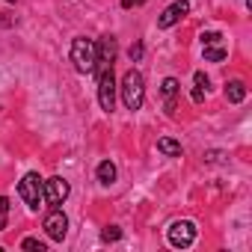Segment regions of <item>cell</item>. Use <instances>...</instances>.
Wrapping results in <instances>:
<instances>
[{
  "label": "cell",
  "mask_w": 252,
  "mask_h": 252,
  "mask_svg": "<svg viewBox=\"0 0 252 252\" xmlns=\"http://www.w3.org/2000/svg\"><path fill=\"white\" fill-rule=\"evenodd\" d=\"M119 92H122V104L128 110H140L143 101H146V80H143V74L137 68H128L125 77H122Z\"/></svg>",
  "instance_id": "cell-1"
},
{
  "label": "cell",
  "mask_w": 252,
  "mask_h": 252,
  "mask_svg": "<svg viewBox=\"0 0 252 252\" xmlns=\"http://www.w3.org/2000/svg\"><path fill=\"white\" fill-rule=\"evenodd\" d=\"M71 63H74V71L92 74L95 71V42L86 36H77L71 42Z\"/></svg>",
  "instance_id": "cell-2"
},
{
  "label": "cell",
  "mask_w": 252,
  "mask_h": 252,
  "mask_svg": "<svg viewBox=\"0 0 252 252\" xmlns=\"http://www.w3.org/2000/svg\"><path fill=\"white\" fill-rule=\"evenodd\" d=\"M18 196L24 199V205L30 211H39L42 208V202H45V181L39 178V172H27L18 181Z\"/></svg>",
  "instance_id": "cell-3"
},
{
  "label": "cell",
  "mask_w": 252,
  "mask_h": 252,
  "mask_svg": "<svg viewBox=\"0 0 252 252\" xmlns=\"http://www.w3.org/2000/svg\"><path fill=\"white\" fill-rule=\"evenodd\" d=\"M196 234H199V231H196V222H193V220H175V222L169 225V231H166L169 243H172V246H178V249L193 246Z\"/></svg>",
  "instance_id": "cell-4"
},
{
  "label": "cell",
  "mask_w": 252,
  "mask_h": 252,
  "mask_svg": "<svg viewBox=\"0 0 252 252\" xmlns=\"http://www.w3.org/2000/svg\"><path fill=\"white\" fill-rule=\"evenodd\" d=\"M116 54H119L116 36H101V39L95 42V71H107V68H113Z\"/></svg>",
  "instance_id": "cell-5"
},
{
  "label": "cell",
  "mask_w": 252,
  "mask_h": 252,
  "mask_svg": "<svg viewBox=\"0 0 252 252\" xmlns=\"http://www.w3.org/2000/svg\"><path fill=\"white\" fill-rule=\"evenodd\" d=\"M116 77H113V68H107V71H98V104H101V110L104 113H113V107H116Z\"/></svg>",
  "instance_id": "cell-6"
},
{
  "label": "cell",
  "mask_w": 252,
  "mask_h": 252,
  "mask_svg": "<svg viewBox=\"0 0 252 252\" xmlns=\"http://www.w3.org/2000/svg\"><path fill=\"white\" fill-rule=\"evenodd\" d=\"M42 228H45V234H48L51 240L63 243L65 234H68V217H65V211H63V208H51V214L45 217Z\"/></svg>",
  "instance_id": "cell-7"
},
{
  "label": "cell",
  "mask_w": 252,
  "mask_h": 252,
  "mask_svg": "<svg viewBox=\"0 0 252 252\" xmlns=\"http://www.w3.org/2000/svg\"><path fill=\"white\" fill-rule=\"evenodd\" d=\"M68 193H71V187H68V181H65L63 175H54V178L45 181V202H48L51 208H60V205L68 199Z\"/></svg>",
  "instance_id": "cell-8"
},
{
  "label": "cell",
  "mask_w": 252,
  "mask_h": 252,
  "mask_svg": "<svg viewBox=\"0 0 252 252\" xmlns=\"http://www.w3.org/2000/svg\"><path fill=\"white\" fill-rule=\"evenodd\" d=\"M187 12H190V0H175L172 6H166V9L158 15V27H160V30H169V27H175Z\"/></svg>",
  "instance_id": "cell-9"
},
{
  "label": "cell",
  "mask_w": 252,
  "mask_h": 252,
  "mask_svg": "<svg viewBox=\"0 0 252 252\" xmlns=\"http://www.w3.org/2000/svg\"><path fill=\"white\" fill-rule=\"evenodd\" d=\"M178 89H181V83H178L175 77H166V80L160 83V92H163V101H166V113L175 110V95H178Z\"/></svg>",
  "instance_id": "cell-10"
},
{
  "label": "cell",
  "mask_w": 252,
  "mask_h": 252,
  "mask_svg": "<svg viewBox=\"0 0 252 252\" xmlns=\"http://www.w3.org/2000/svg\"><path fill=\"white\" fill-rule=\"evenodd\" d=\"M116 163L113 160H101L98 163V169H95V178H98V184H104V187H110L113 181H116Z\"/></svg>",
  "instance_id": "cell-11"
},
{
  "label": "cell",
  "mask_w": 252,
  "mask_h": 252,
  "mask_svg": "<svg viewBox=\"0 0 252 252\" xmlns=\"http://www.w3.org/2000/svg\"><path fill=\"white\" fill-rule=\"evenodd\" d=\"M225 98H228V104H240L246 98V83L243 80H228L225 83Z\"/></svg>",
  "instance_id": "cell-12"
},
{
  "label": "cell",
  "mask_w": 252,
  "mask_h": 252,
  "mask_svg": "<svg viewBox=\"0 0 252 252\" xmlns=\"http://www.w3.org/2000/svg\"><path fill=\"white\" fill-rule=\"evenodd\" d=\"M158 152L166 155V158H181V155H184L181 143H175L172 137H160V140H158Z\"/></svg>",
  "instance_id": "cell-13"
},
{
  "label": "cell",
  "mask_w": 252,
  "mask_h": 252,
  "mask_svg": "<svg viewBox=\"0 0 252 252\" xmlns=\"http://www.w3.org/2000/svg\"><path fill=\"white\" fill-rule=\"evenodd\" d=\"M228 57L225 45H205V63H222Z\"/></svg>",
  "instance_id": "cell-14"
},
{
  "label": "cell",
  "mask_w": 252,
  "mask_h": 252,
  "mask_svg": "<svg viewBox=\"0 0 252 252\" xmlns=\"http://www.w3.org/2000/svg\"><path fill=\"white\" fill-rule=\"evenodd\" d=\"M21 249H30V252H45V249H48V243H45V240H39V237H24V240H21Z\"/></svg>",
  "instance_id": "cell-15"
},
{
  "label": "cell",
  "mask_w": 252,
  "mask_h": 252,
  "mask_svg": "<svg viewBox=\"0 0 252 252\" xmlns=\"http://www.w3.org/2000/svg\"><path fill=\"white\" fill-rule=\"evenodd\" d=\"M119 237H122V228H119V225H107V228L101 231V240H104V243H116Z\"/></svg>",
  "instance_id": "cell-16"
},
{
  "label": "cell",
  "mask_w": 252,
  "mask_h": 252,
  "mask_svg": "<svg viewBox=\"0 0 252 252\" xmlns=\"http://www.w3.org/2000/svg\"><path fill=\"white\" fill-rule=\"evenodd\" d=\"M202 45H222V33H217V30L202 33Z\"/></svg>",
  "instance_id": "cell-17"
},
{
  "label": "cell",
  "mask_w": 252,
  "mask_h": 252,
  "mask_svg": "<svg viewBox=\"0 0 252 252\" xmlns=\"http://www.w3.org/2000/svg\"><path fill=\"white\" fill-rule=\"evenodd\" d=\"M193 83H196V89H208V77H205L202 71H196V74H193Z\"/></svg>",
  "instance_id": "cell-18"
},
{
  "label": "cell",
  "mask_w": 252,
  "mask_h": 252,
  "mask_svg": "<svg viewBox=\"0 0 252 252\" xmlns=\"http://www.w3.org/2000/svg\"><path fill=\"white\" fill-rule=\"evenodd\" d=\"M143 57V45L137 42V45H131V60H140Z\"/></svg>",
  "instance_id": "cell-19"
},
{
  "label": "cell",
  "mask_w": 252,
  "mask_h": 252,
  "mask_svg": "<svg viewBox=\"0 0 252 252\" xmlns=\"http://www.w3.org/2000/svg\"><path fill=\"white\" fill-rule=\"evenodd\" d=\"M193 101L202 104V101H205V89H196V86H193Z\"/></svg>",
  "instance_id": "cell-20"
},
{
  "label": "cell",
  "mask_w": 252,
  "mask_h": 252,
  "mask_svg": "<svg viewBox=\"0 0 252 252\" xmlns=\"http://www.w3.org/2000/svg\"><path fill=\"white\" fill-rule=\"evenodd\" d=\"M6 222H9V211H0V231L6 228Z\"/></svg>",
  "instance_id": "cell-21"
},
{
  "label": "cell",
  "mask_w": 252,
  "mask_h": 252,
  "mask_svg": "<svg viewBox=\"0 0 252 252\" xmlns=\"http://www.w3.org/2000/svg\"><path fill=\"white\" fill-rule=\"evenodd\" d=\"M134 3H137V6H140V3H146V0H122V6H125V9H131V6H134Z\"/></svg>",
  "instance_id": "cell-22"
},
{
  "label": "cell",
  "mask_w": 252,
  "mask_h": 252,
  "mask_svg": "<svg viewBox=\"0 0 252 252\" xmlns=\"http://www.w3.org/2000/svg\"><path fill=\"white\" fill-rule=\"evenodd\" d=\"M6 3H15V0H6Z\"/></svg>",
  "instance_id": "cell-23"
}]
</instances>
